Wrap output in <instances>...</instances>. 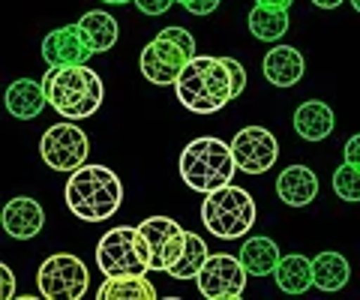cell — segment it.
Returning <instances> with one entry per match:
<instances>
[{
    "instance_id": "obj_17",
    "label": "cell",
    "mask_w": 360,
    "mask_h": 300,
    "mask_svg": "<svg viewBox=\"0 0 360 300\" xmlns=\"http://www.w3.org/2000/svg\"><path fill=\"white\" fill-rule=\"evenodd\" d=\"M45 105H49V93H45L42 81L18 79V81H13L6 87V111L18 120L39 117Z\"/></svg>"
},
{
    "instance_id": "obj_7",
    "label": "cell",
    "mask_w": 360,
    "mask_h": 300,
    "mask_svg": "<svg viewBox=\"0 0 360 300\" xmlns=\"http://www.w3.org/2000/svg\"><path fill=\"white\" fill-rule=\"evenodd\" d=\"M96 268L103 276H127L150 270V249L139 228L115 226L96 243Z\"/></svg>"
},
{
    "instance_id": "obj_14",
    "label": "cell",
    "mask_w": 360,
    "mask_h": 300,
    "mask_svg": "<svg viewBox=\"0 0 360 300\" xmlns=\"http://www.w3.org/2000/svg\"><path fill=\"white\" fill-rule=\"evenodd\" d=\"M0 222H4V231L13 240H30V237H37L45 226V210L39 202H33V198L18 195L13 202H6L4 214H0Z\"/></svg>"
},
{
    "instance_id": "obj_15",
    "label": "cell",
    "mask_w": 360,
    "mask_h": 300,
    "mask_svg": "<svg viewBox=\"0 0 360 300\" xmlns=\"http://www.w3.org/2000/svg\"><path fill=\"white\" fill-rule=\"evenodd\" d=\"M276 195L288 207H307L319 195V177L309 165H288L276 177Z\"/></svg>"
},
{
    "instance_id": "obj_1",
    "label": "cell",
    "mask_w": 360,
    "mask_h": 300,
    "mask_svg": "<svg viewBox=\"0 0 360 300\" xmlns=\"http://www.w3.org/2000/svg\"><path fill=\"white\" fill-rule=\"evenodd\" d=\"M180 105L193 115H217L234 99V79L225 58L195 54L174 81Z\"/></svg>"
},
{
    "instance_id": "obj_32",
    "label": "cell",
    "mask_w": 360,
    "mask_h": 300,
    "mask_svg": "<svg viewBox=\"0 0 360 300\" xmlns=\"http://www.w3.org/2000/svg\"><path fill=\"white\" fill-rule=\"evenodd\" d=\"M258 6H279V9H288L295 0H255Z\"/></svg>"
},
{
    "instance_id": "obj_2",
    "label": "cell",
    "mask_w": 360,
    "mask_h": 300,
    "mask_svg": "<svg viewBox=\"0 0 360 300\" xmlns=\"http://www.w3.org/2000/svg\"><path fill=\"white\" fill-rule=\"evenodd\" d=\"M42 87H45V93H49V105L66 120L94 117L105 99L103 79H99V72L90 70L87 63L49 66Z\"/></svg>"
},
{
    "instance_id": "obj_21",
    "label": "cell",
    "mask_w": 360,
    "mask_h": 300,
    "mask_svg": "<svg viewBox=\"0 0 360 300\" xmlns=\"http://www.w3.org/2000/svg\"><path fill=\"white\" fill-rule=\"evenodd\" d=\"M276 285H279V292H285V294H303V292H309V288L315 285L312 280V261L307 259V255H283L276 264Z\"/></svg>"
},
{
    "instance_id": "obj_24",
    "label": "cell",
    "mask_w": 360,
    "mask_h": 300,
    "mask_svg": "<svg viewBox=\"0 0 360 300\" xmlns=\"http://www.w3.org/2000/svg\"><path fill=\"white\" fill-rule=\"evenodd\" d=\"M250 33L262 42H279L288 33V9L255 4L250 13Z\"/></svg>"
},
{
    "instance_id": "obj_6",
    "label": "cell",
    "mask_w": 360,
    "mask_h": 300,
    "mask_svg": "<svg viewBox=\"0 0 360 300\" xmlns=\"http://www.w3.org/2000/svg\"><path fill=\"white\" fill-rule=\"evenodd\" d=\"M195 58V37L186 27H165L156 33V39L141 48V75L150 84H174L184 66Z\"/></svg>"
},
{
    "instance_id": "obj_23",
    "label": "cell",
    "mask_w": 360,
    "mask_h": 300,
    "mask_svg": "<svg viewBox=\"0 0 360 300\" xmlns=\"http://www.w3.org/2000/svg\"><path fill=\"white\" fill-rule=\"evenodd\" d=\"M78 25H82V30L87 33V39H90V46H94L96 54L108 51L117 42V37H120L117 18L111 13H105V9H90V13L82 15Z\"/></svg>"
},
{
    "instance_id": "obj_16",
    "label": "cell",
    "mask_w": 360,
    "mask_h": 300,
    "mask_svg": "<svg viewBox=\"0 0 360 300\" xmlns=\"http://www.w3.org/2000/svg\"><path fill=\"white\" fill-rule=\"evenodd\" d=\"M264 79L274 84V87H295L300 79H303V70H307V63H303V54L291 46H274L267 54H264Z\"/></svg>"
},
{
    "instance_id": "obj_5",
    "label": "cell",
    "mask_w": 360,
    "mask_h": 300,
    "mask_svg": "<svg viewBox=\"0 0 360 300\" xmlns=\"http://www.w3.org/2000/svg\"><path fill=\"white\" fill-rule=\"evenodd\" d=\"M201 222L213 237L219 240H238L250 235L255 226V202L243 186L225 183L213 190L201 202Z\"/></svg>"
},
{
    "instance_id": "obj_3",
    "label": "cell",
    "mask_w": 360,
    "mask_h": 300,
    "mask_svg": "<svg viewBox=\"0 0 360 300\" xmlns=\"http://www.w3.org/2000/svg\"><path fill=\"white\" fill-rule=\"evenodd\" d=\"M66 207L84 222H105L115 216L123 202V183L108 165H90L70 171L66 181Z\"/></svg>"
},
{
    "instance_id": "obj_13",
    "label": "cell",
    "mask_w": 360,
    "mask_h": 300,
    "mask_svg": "<svg viewBox=\"0 0 360 300\" xmlns=\"http://www.w3.org/2000/svg\"><path fill=\"white\" fill-rule=\"evenodd\" d=\"M94 46H90L87 33L82 25H63L51 30L42 39V60L49 66H72V63H87L94 58Z\"/></svg>"
},
{
    "instance_id": "obj_30",
    "label": "cell",
    "mask_w": 360,
    "mask_h": 300,
    "mask_svg": "<svg viewBox=\"0 0 360 300\" xmlns=\"http://www.w3.org/2000/svg\"><path fill=\"white\" fill-rule=\"evenodd\" d=\"M0 297L4 300H13L15 297V276H13V270H9V264H0Z\"/></svg>"
},
{
    "instance_id": "obj_31",
    "label": "cell",
    "mask_w": 360,
    "mask_h": 300,
    "mask_svg": "<svg viewBox=\"0 0 360 300\" xmlns=\"http://www.w3.org/2000/svg\"><path fill=\"white\" fill-rule=\"evenodd\" d=\"M342 157H345V162H354V165H360V132L345 141V148H342Z\"/></svg>"
},
{
    "instance_id": "obj_9",
    "label": "cell",
    "mask_w": 360,
    "mask_h": 300,
    "mask_svg": "<svg viewBox=\"0 0 360 300\" xmlns=\"http://www.w3.org/2000/svg\"><path fill=\"white\" fill-rule=\"evenodd\" d=\"M39 157L54 171H75V169H82L90 157V138L84 136V129H78L72 124V120L54 124L42 132Z\"/></svg>"
},
{
    "instance_id": "obj_25",
    "label": "cell",
    "mask_w": 360,
    "mask_h": 300,
    "mask_svg": "<svg viewBox=\"0 0 360 300\" xmlns=\"http://www.w3.org/2000/svg\"><path fill=\"white\" fill-rule=\"evenodd\" d=\"M210 259V249H207V243H205V237L201 235H193L189 231L186 235V249H184V255L172 264V270H168V276L172 280H195V276L201 273V268H205V261Z\"/></svg>"
},
{
    "instance_id": "obj_29",
    "label": "cell",
    "mask_w": 360,
    "mask_h": 300,
    "mask_svg": "<svg viewBox=\"0 0 360 300\" xmlns=\"http://www.w3.org/2000/svg\"><path fill=\"white\" fill-rule=\"evenodd\" d=\"M225 63H229V70H231V79H234V99H238L243 93V87H246V70L240 66V60H234V58H225Z\"/></svg>"
},
{
    "instance_id": "obj_10",
    "label": "cell",
    "mask_w": 360,
    "mask_h": 300,
    "mask_svg": "<svg viewBox=\"0 0 360 300\" xmlns=\"http://www.w3.org/2000/svg\"><path fill=\"white\" fill-rule=\"evenodd\" d=\"M195 280H198V292L207 300H240L246 292L250 270L243 268L240 255L217 252L205 261V268H201Z\"/></svg>"
},
{
    "instance_id": "obj_20",
    "label": "cell",
    "mask_w": 360,
    "mask_h": 300,
    "mask_svg": "<svg viewBox=\"0 0 360 300\" xmlns=\"http://www.w3.org/2000/svg\"><path fill=\"white\" fill-rule=\"evenodd\" d=\"M312 280L319 292H340L352 280V268H348V259L342 252H321L312 259Z\"/></svg>"
},
{
    "instance_id": "obj_18",
    "label": "cell",
    "mask_w": 360,
    "mask_h": 300,
    "mask_svg": "<svg viewBox=\"0 0 360 300\" xmlns=\"http://www.w3.org/2000/svg\"><path fill=\"white\" fill-rule=\"evenodd\" d=\"M336 117L328 103L321 99H309L295 111V132L303 141H324L333 132Z\"/></svg>"
},
{
    "instance_id": "obj_26",
    "label": "cell",
    "mask_w": 360,
    "mask_h": 300,
    "mask_svg": "<svg viewBox=\"0 0 360 300\" xmlns=\"http://www.w3.org/2000/svg\"><path fill=\"white\" fill-rule=\"evenodd\" d=\"M333 193L342 202H360V165L354 162H342L333 171Z\"/></svg>"
},
{
    "instance_id": "obj_4",
    "label": "cell",
    "mask_w": 360,
    "mask_h": 300,
    "mask_svg": "<svg viewBox=\"0 0 360 300\" xmlns=\"http://www.w3.org/2000/svg\"><path fill=\"white\" fill-rule=\"evenodd\" d=\"M177 169H180V181L189 190L207 195L213 190H219V186L231 183L234 171H238V162H234L231 144H225L222 138L205 136V138H193L180 150Z\"/></svg>"
},
{
    "instance_id": "obj_28",
    "label": "cell",
    "mask_w": 360,
    "mask_h": 300,
    "mask_svg": "<svg viewBox=\"0 0 360 300\" xmlns=\"http://www.w3.org/2000/svg\"><path fill=\"white\" fill-rule=\"evenodd\" d=\"M132 4L139 6V13H144V15H165L177 0H132Z\"/></svg>"
},
{
    "instance_id": "obj_12",
    "label": "cell",
    "mask_w": 360,
    "mask_h": 300,
    "mask_svg": "<svg viewBox=\"0 0 360 300\" xmlns=\"http://www.w3.org/2000/svg\"><path fill=\"white\" fill-rule=\"evenodd\" d=\"M139 231L144 235L148 249H150V270H165L168 273L172 264L184 255L189 231H184L174 219H168V216H148L139 226Z\"/></svg>"
},
{
    "instance_id": "obj_11",
    "label": "cell",
    "mask_w": 360,
    "mask_h": 300,
    "mask_svg": "<svg viewBox=\"0 0 360 300\" xmlns=\"http://www.w3.org/2000/svg\"><path fill=\"white\" fill-rule=\"evenodd\" d=\"M231 153H234V162H238V171L264 174L279 159V141L264 126H243L231 138Z\"/></svg>"
},
{
    "instance_id": "obj_27",
    "label": "cell",
    "mask_w": 360,
    "mask_h": 300,
    "mask_svg": "<svg viewBox=\"0 0 360 300\" xmlns=\"http://www.w3.org/2000/svg\"><path fill=\"white\" fill-rule=\"evenodd\" d=\"M222 4V0H180V6L186 9V13H193L198 18H205L210 13H217V6Z\"/></svg>"
},
{
    "instance_id": "obj_22",
    "label": "cell",
    "mask_w": 360,
    "mask_h": 300,
    "mask_svg": "<svg viewBox=\"0 0 360 300\" xmlns=\"http://www.w3.org/2000/svg\"><path fill=\"white\" fill-rule=\"evenodd\" d=\"M240 261H243V268L250 270V276H270L276 270V264H279V247H276V240H270V237H250V240H243V247H240Z\"/></svg>"
},
{
    "instance_id": "obj_19",
    "label": "cell",
    "mask_w": 360,
    "mask_h": 300,
    "mask_svg": "<svg viewBox=\"0 0 360 300\" xmlns=\"http://www.w3.org/2000/svg\"><path fill=\"white\" fill-rule=\"evenodd\" d=\"M96 297L99 300H156V285L148 282V273L105 276Z\"/></svg>"
},
{
    "instance_id": "obj_8",
    "label": "cell",
    "mask_w": 360,
    "mask_h": 300,
    "mask_svg": "<svg viewBox=\"0 0 360 300\" xmlns=\"http://www.w3.org/2000/svg\"><path fill=\"white\" fill-rule=\"evenodd\" d=\"M90 273L84 261L72 252H58L51 259H45L37 270V288L45 300H82L87 294Z\"/></svg>"
},
{
    "instance_id": "obj_33",
    "label": "cell",
    "mask_w": 360,
    "mask_h": 300,
    "mask_svg": "<svg viewBox=\"0 0 360 300\" xmlns=\"http://www.w3.org/2000/svg\"><path fill=\"white\" fill-rule=\"evenodd\" d=\"M312 4L319 6V9H336V6H342L345 0H312Z\"/></svg>"
},
{
    "instance_id": "obj_36",
    "label": "cell",
    "mask_w": 360,
    "mask_h": 300,
    "mask_svg": "<svg viewBox=\"0 0 360 300\" xmlns=\"http://www.w3.org/2000/svg\"><path fill=\"white\" fill-rule=\"evenodd\" d=\"M177 4H180V0H177Z\"/></svg>"
},
{
    "instance_id": "obj_35",
    "label": "cell",
    "mask_w": 360,
    "mask_h": 300,
    "mask_svg": "<svg viewBox=\"0 0 360 300\" xmlns=\"http://www.w3.org/2000/svg\"><path fill=\"white\" fill-rule=\"evenodd\" d=\"M352 6L357 9V13H360V0H352Z\"/></svg>"
},
{
    "instance_id": "obj_34",
    "label": "cell",
    "mask_w": 360,
    "mask_h": 300,
    "mask_svg": "<svg viewBox=\"0 0 360 300\" xmlns=\"http://www.w3.org/2000/svg\"><path fill=\"white\" fill-rule=\"evenodd\" d=\"M103 4H108V6H123V4H132V0H103Z\"/></svg>"
}]
</instances>
